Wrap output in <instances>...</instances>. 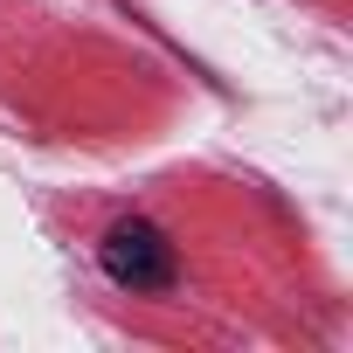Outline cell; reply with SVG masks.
<instances>
[{
  "mask_svg": "<svg viewBox=\"0 0 353 353\" xmlns=\"http://www.w3.org/2000/svg\"><path fill=\"white\" fill-rule=\"evenodd\" d=\"M97 263H104V277L118 291H173L181 284V250H173V236L159 222H145V215L111 222L104 243H97Z\"/></svg>",
  "mask_w": 353,
  "mask_h": 353,
  "instance_id": "1",
  "label": "cell"
}]
</instances>
